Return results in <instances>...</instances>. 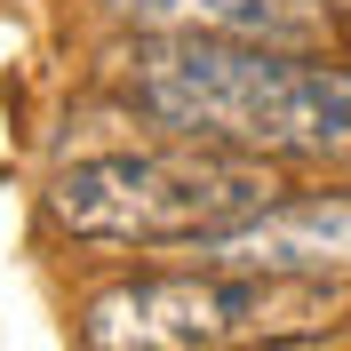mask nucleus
I'll return each mask as SVG.
<instances>
[{
	"instance_id": "39448f33",
	"label": "nucleus",
	"mask_w": 351,
	"mask_h": 351,
	"mask_svg": "<svg viewBox=\"0 0 351 351\" xmlns=\"http://www.w3.org/2000/svg\"><path fill=\"white\" fill-rule=\"evenodd\" d=\"M144 32H232V40H304L311 16L287 0H112Z\"/></svg>"
},
{
	"instance_id": "f03ea898",
	"label": "nucleus",
	"mask_w": 351,
	"mask_h": 351,
	"mask_svg": "<svg viewBox=\"0 0 351 351\" xmlns=\"http://www.w3.org/2000/svg\"><path fill=\"white\" fill-rule=\"evenodd\" d=\"M280 199L287 184L263 152L184 136V144H152V152L72 160L48 184V216L88 247H199L208 232H232Z\"/></svg>"
},
{
	"instance_id": "7ed1b4c3",
	"label": "nucleus",
	"mask_w": 351,
	"mask_h": 351,
	"mask_svg": "<svg viewBox=\"0 0 351 351\" xmlns=\"http://www.w3.org/2000/svg\"><path fill=\"white\" fill-rule=\"evenodd\" d=\"M343 304L328 280L287 271H176V280H120L80 311V343L96 351H223L256 335H311Z\"/></svg>"
},
{
	"instance_id": "f257e3e1",
	"label": "nucleus",
	"mask_w": 351,
	"mask_h": 351,
	"mask_svg": "<svg viewBox=\"0 0 351 351\" xmlns=\"http://www.w3.org/2000/svg\"><path fill=\"white\" fill-rule=\"evenodd\" d=\"M120 96L144 120L263 160L351 168V64L232 32H144L120 56Z\"/></svg>"
},
{
	"instance_id": "20e7f679",
	"label": "nucleus",
	"mask_w": 351,
	"mask_h": 351,
	"mask_svg": "<svg viewBox=\"0 0 351 351\" xmlns=\"http://www.w3.org/2000/svg\"><path fill=\"white\" fill-rule=\"evenodd\" d=\"M208 263L232 271H287V280H351V192H304L280 199L263 216L208 232L199 240Z\"/></svg>"
}]
</instances>
